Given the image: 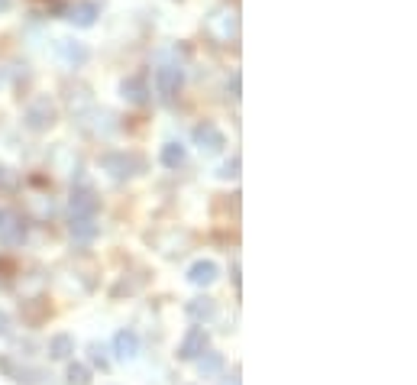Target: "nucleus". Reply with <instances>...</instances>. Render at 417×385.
<instances>
[{"label": "nucleus", "instance_id": "f257e3e1", "mask_svg": "<svg viewBox=\"0 0 417 385\" xmlns=\"http://www.w3.org/2000/svg\"><path fill=\"white\" fill-rule=\"evenodd\" d=\"M204 26H207V36H211L213 42H221V46H230V42L240 39V13H236V7H230V4L213 7L211 13H207Z\"/></svg>", "mask_w": 417, "mask_h": 385}, {"label": "nucleus", "instance_id": "f03ea898", "mask_svg": "<svg viewBox=\"0 0 417 385\" xmlns=\"http://www.w3.org/2000/svg\"><path fill=\"white\" fill-rule=\"evenodd\" d=\"M59 124V107L49 94H39L36 100H30V107L23 110V126L33 133H46Z\"/></svg>", "mask_w": 417, "mask_h": 385}, {"label": "nucleus", "instance_id": "7ed1b4c3", "mask_svg": "<svg viewBox=\"0 0 417 385\" xmlns=\"http://www.w3.org/2000/svg\"><path fill=\"white\" fill-rule=\"evenodd\" d=\"M100 165H104V172L110 178H117V182H123V178H133L143 172V159L133 153H107L104 159H100Z\"/></svg>", "mask_w": 417, "mask_h": 385}, {"label": "nucleus", "instance_id": "20e7f679", "mask_svg": "<svg viewBox=\"0 0 417 385\" xmlns=\"http://www.w3.org/2000/svg\"><path fill=\"white\" fill-rule=\"evenodd\" d=\"M182 85H184L182 65H159V69H155V91H159V97L165 100V104H172V100L178 97Z\"/></svg>", "mask_w": 417, "mask_h": 385}, {"label": "nucleus", "instance_id": "39448f33", "mask_svg": "<svg viewBox=\"0 0 417 385\" xmlns=\"http://www.w3.org/2000/svg\"><path fill=\"white\" fill-rule=\"evenodd\" d=\"M191 136H194V146L201 149L204 155H217L223 146H227V136H223V130H221L217 124H211V120L197 124Z\"/></svg>", "mask_w": 417, "mask_h": 385}, {"label": "nucleus", "instance_id": "423d86ee", "mask_svg": "<svg viewBox=\"0 0 417 385\" xmlns=\"http://www.w3.org/2000/svg\"><path fill=\"white\" fill-rule=\"evenodd\" d=\"M55 55H59V62L69 65V69H81V65L91 59L88 46L78 42V39H55Z\"/></svg>", "mask_w": 417, "mask_h": 385}, {"label": "nucleus", "instance_id": "0eeeda50", "mask_svg": "<svg viewBox=\"0 0 417 385\" xmlns=\"http://www.w3.org/2000/svg\"><path fill=\"white\" fill-rule=\"evenodd\" d=\"M207 347H211V333H207L204 327H191V331L184 333L182 347H178V360H184V362H194L197 356L204 353Z\"/></svg>", "mask_w": 417, "mask_h": 385}, {"label": "nucleus", "instance_id": "6e6552de", "mask_svg": "<svg viewBox=\"0 0 417 385\" xmlns=\"http://www.w3.org/2000/svg\"><path fill=\"white\" fill-rule=\"evenodd\" d=\"M100 208V198L91 191V188H75L69 198V211L71 217H94Z\"/></svg>", "mask_w": 417, "mask_h": 385}, {"label": "nucleus", "instance_id": "1a4fd4ad", "mask_svg": "<svg viewBox=\"0 0 417 385\" xmlns=\"http://www.w3.org/2000/svg\"><path fill=\"white\" fill-rule=\"evenodd\" d=\"M0 243L10 247V249H16V247H23L26 243V224L20 220V217H13V214L0 217Z\"/></svg>", "mask_w": 417, "mask_h": 385}, {"label": "nucleus", "instance_id": "9d476101", "mask_svg": "<svg viewBox=\"0 0 417 385\" xmlns=\"http://www.w3.org/2000/svg\"><path fill=\"white\" fill-rule=\"evenodd\" d=\"M65 20L71 26H78V30H88V26L98 23V4H91V0L71 4V7H65Z\"/></svg>", "mask_w": 417, "mask_h": 385}, {"label": "nucleus", "instance_id": "9b49d317", "mask_svg": "<svg viewBox=\"0 0 417 385\" xmlns=\"http://www.w3.org/2000/svg\"><path fill=\"white\" fill-rule=\"evenodd\" d=\"M100 233L98 220L94 217H71V224H69V237L75 239L78 247H88V243H94Z\"/></svg>", "mask_w": 417, "mask_h": 385}, {"label": "nucleus", "instance_id": "f8f14e48", "mask_svg": "<svg viewBox=\"0 0 417 385\" xmlns=\"http://www.w3.org/2000/svg\"><path fill=\"white\" fill-rule=\"evenodd\" d=\"M184 314L194 324H211L213 317H217V301L207 298V295H197V298H191L188 304H184Z\"/></svg>", "mask_w": 417, "mask_h": 385}, {"label": "nucleus", "instance_id": "ddd939ff", "mask_svg": "<svg viewBox=\"0 0 417 385\" xmlns=\"http://www.w3.org/2000/svg\"><path fill=\"white\" fill-rule=\"evenodd\" d=\"M221 278V266L217 262H211V259H201V262H194L188 269V282L191 285H197V288H207V285H213Z\"/></svg>", "mask_w": 417, "mask_h": 385}, {"label": "nucleus", "instance_id": "4468645a", "mask_svg": "<svg viewBox=\"0 0 417 385\" xmlns=\"http://www.w3.org/2000/svg\"><path fill=\"white\" fill-rule=\"evenodd\" d=\"M114 353H117V360H123V362L136 360V356H139V337H136V331H129V327L117 331V337H114Z\"/></svg>", "mask_w": 417, "mask_h": 385}, {"label": "nucleus", "instance_id": "2eb2a0df", "mask_svg": "<svg viewBox=\"0 0 417 385\" xmlns=\"http://www.w3.org/2000/svg\"><path fill=\"white\" fill-rule=\"evenodd\" d=\"M120 94H123V100H129V104L143 107L146 100H149V85H146V78H139V75L123 78V81H120Z\"/></svg>", "mask_w": 417, "mask_h": 385}, {"label": "nucleus", "instance_id": "dca6fc26", "mask_svg": "<svg viewBox=\"0 0 417 385\" xmlns=\"http://www.w3.org/2000/svg\"><path fill=\"white\" fill-rule=\"evenodd\" d=\"M194 362H197V372H201L204 379H217V376L223 372V353H213L211 347H207L204 353L197 356Z\"/></svg>", "mask_w": 417, "mask_h": 385}, {"label": "nucleus", "instance_id": "f3484780", "mask_svg": "<svg viewBox=\"0 0 417 385\" xmlns=\"http://www.w3.org/2000/svg\"><path fill=\"white\" fill-rule=\"evenodd\" d=\"M75 353V337L71 333H55L49 340V360H71Z\"/></svg>", "mask_w": 417, "mask_h": 385}, {"label": "nucleus", "instance_id": "a211bd4d", "mask_svg": "<svg viewBox=\"0 0 417 385\" xmlns=\"http://www.w3.org/2000/svg\"><path fill=\"white\" fill-rule=\"evenodd\" d=\"M184 159H188V153H184L182 143H165L162 146V165L165 169H182Z\"/></svg>", "mask_w": 417, "mask_h": 385}, {"label": "nucleus", "instance_id": "6ab92c4d", "mask_svg": "<svg viewBox=\"0 0 417 385\" xmlns=\"http://www.w3.org/2000/svg\"><path fill=\"white\" fill-rule=\"evenodd\" d=\"M69 385H91V372H88V366L71 362L69 366Z\"/></svg>", "mask_w": 417, "mask_h": 385}, {"label": "nucleus", "instance_id": "aec40b11", "mask_svg": "<svg viewBox=\"0 0 417 385\" xmlns=\"http://www.w3.org/2000/svg\"><path fill=\"white\" fill-rule=\"evenodd\" d=\"M69 104H71V110H78V114H81V110L91 104V94H88V88H78V94L71 91L69 94Z\"/></svg>", "mask_w": 417, "mask_h": 385}, {"label": "nucleus", "instance_id": "412c9836", "mask_svg": "<svg viewBox=\"0 0 417 385\" xmlns=\"http://www.w3.org/2000/svg\"><path fill=\"white\" fill-rule=\"evenodd\" d=\"M91 362L94 366H100V369H110V360H107V350L100 347V343H91Z\"/></svg>", "mask_w": 417, "mask_h": 385}, {"label": "nucleus", "instance_id": "4be33fe9", "mask_svg": "<svg viewBox=\"0 0 417 385\" xmlns=\"http://www.w3.org/2000/svg\"><path fill=\"white\" fill-rule=\"evenodd\" d=\"M221 178H236L240 175V159H233V162H227V165H221V172H217Z\"/></svg>", "mask_w": 417, "mask_h": 385}, {"label": "nucleus", "instance_id": "5701e85b", "mask_svg": "<svg viewBox=\"0 0 417 385\" xmlns=\"http://www.w3.org/2000/svg\"><path fill=\"white\" fill-rule=\"evenodd\" d=\"M227 91H233V100H240V71H233V78H230Z\"/></svg>", "mask_w": 417, "mask_h": 385}, {"label": "nucleus", "instance_id": "b1692460", "mask_svg": "<svg viewBox=\"0 0 417 385\" xmlns=\"http://www.w3.org/2000/svg\"><path fill=\"white\" fill-rule=\"evenodd\" d=\"M10 7H13V0H0V13H7Z\"/></svg>", "mask_w": 417, "mask_h": 385}, {"label": "nucleus", "instance_id": "393cba45", "mask_svg": "<svg viewBox=\"0 0 417 385\" xmlns=\"http://www.w3.org/2000/svg\"><path fill=\"white\" fill-rule=\"evenodd\" d=\"M4 331H7V317L0 314V333H4Z\"/></svg>", "mask_w": 417, "mask_h": 385}, {"label": "nucleus", "instance_id": "a878e982", "mask_svg": "<svg viewBox=\"0 0 417 385\" xmlns=\"http://www.w3.org/2000/svg\"><path fill=\"white\" fill-rule=\"evenodd\" d=\"M223 385H240V379H230V382H223Z\"/></svg>", "mask_w": 417, "mask_h": 385}, {"label": "nucleus", "instance_id": "bb28decb", "mask_svg": "<svg viewBox=\"0 0 417 385\" xmlns=\"http://www.w3.org/2000/svg\"><path fill=\"white\" fill-rule=\"evenodd\" d=\"M0 81H4V75H0Z\"/></svg>", "mask_w": 417, "mask_h": 385}]
</instances>
